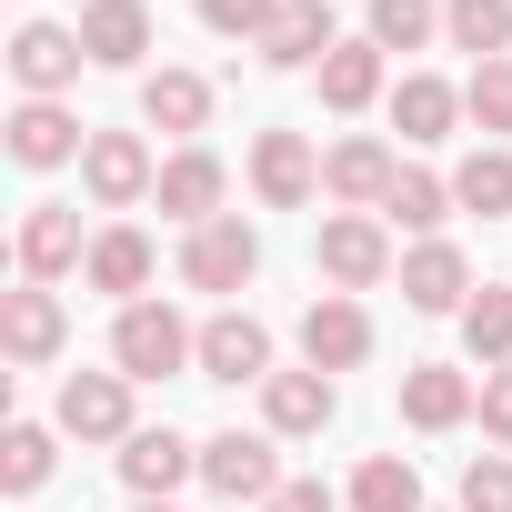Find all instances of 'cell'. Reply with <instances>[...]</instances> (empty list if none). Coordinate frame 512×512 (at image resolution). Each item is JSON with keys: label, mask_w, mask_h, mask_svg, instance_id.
<instances>
[{"label": "cell", "mask_w": 512, "mask_h": 512, "mask_svg": "<svg viewBox=\"0 0 512 512\" xmlns=\"http://www.w3.org/2000/svg\"><path fill=\"white\" fill-rule=\"evenodd\" d=\"M352 512H422V472H412V452H372V462L352 472Z\"/></svg>", "instance_id": "30"}, {"label": "cell", "mask_w": 512, "mask_h": 512, "mask_svg": "<svg viewBox=\"0 0 512 512\" xmlns=\"http://www.w3.org/2000/svg\"><path fill=\"white\" fill-rule=\"evenodd\" d=\"M462 352H472L482 372L512 362V292H502V282H482V292L462 302Z\"/></svg>", "instance_id": "29"}, {"label": "cell", "mask_w": 512, "mask_h": 512, "mask_svg": "<svg viewBox=\"0 0 512 512\" xmlns=\"http://www.w3.org/2000/svg\"><path fill=\"white\" fill-rule=\"evenodd\" d=\"M472 292H482V282H472V262H462V241H412V251H402V302H412V312H452V322H462Z\"/></svg>", "instance_id": "14"}, {"label": "cell", "mask_w": 512, "mask_h": 512, "mask_svg": "<svg viewBox=\"0 0 512 512\" xmlns=\"http://www.w3.org/2000/svg\"><path fill=\"white\" fill-rule=\"evenodd\" d=\"M472 412H482V432H492V442H512V362H502V372H482V402H472Z\"/></svg>", "instance_id": "36"}, {"label": "cell", "mask_w": 512, "mask_h": 512, "mask_svg": "<svg viewBox=\"0 0 512 512\" xmlns=\"http://www.w3.org/2000/svg\"><path fill=\"white\" fill-rule=\"evenodd\" d=\"M282 21V0H201V31H221V41H251L262 51V31Z\"/></svg>", "instance_id": "34"}, {"label": "cell", "mask_w": 512, "mask_h": 512, "mask_svg": "<svg viewBox=\"0 0 512 512\" xmlns=\"http://www.w3.org/2000/svg\"><path fill=\"white\" fill-rule=\"evenodd\" d=\"M61 342H71V312H61V292H51V282H21V292H0V352H11L21 372L61 362Z\"/></svg>", "instance_id": "7"}, {"label": "cell", "mask_w": 512, "mask_h": 512, "mask_svg": "<svg viewBox=\"0 0 512 512\" xmlns=\"http://www.w3.org/2000/svg\"><path fill=\"white\" fill-rule=\"evenodd\" d=\"M251 191H262V211H302L322 191V151L302 131H251Z\"/></svg>", "instance_id": "9"}, {"label": "cell", "mask_w": 512, "mask_h": 512, "mask_svg": "<svg viewBox=\"0 0 512 512\" xmlns=\"http://www.w3.org/2000/svg\"><path fill=\"white\" fill-rule=\"evenodd\" d=\"M141 121L191 151V131L211 121V81H201V71H141Z\"/></svg>", "instance_id": "24"}, {"label": "cell", "mask_w": 512, "mask_h": 512, "mask_svg": "<svg viewBox=\"0 0 512 512\" xmlns=\"http://www.w3.org/2000/svg\"><path fill=\"white\" fill-rule=\"evenodd\" d=\"M111 372L131 382H171V372H201V332L171 312V302H131L111 322Z\"/></svg>", "instance_id": "1"}, {"label": "cell", "mask_w": 512, "mask_h": 512, "mask_svg": "<svg viewBox=\"0 0 512 512\" xmlns=\"http://www.w3.org/2000/svg\"><path fill=\"white\" fill-rule=\"evenodd\" d=\"M462 121H472V131H492V141L512 131V61H482V71L462 81Z\"/></svg>", "instance_id": "33"}, {"label": "cell", "mask_w": 512, "mask_h": 512, "mask_svg": "<svg viewBox=\"0 0 512 512\" xmlns=\"http://www.w3.org/2000/svg\"><path fill=\"white\" fill-rule=\"evenodd\" d=\"M332 412H342V382H332V372H312V362L262 382V422H272V442H302V432H322Z\"/></svg>", "instance_id": "15"}, {"label": "cell", "mask_w": 512, "mask_h": 512, "mask_svg": "<svg viewBox=\"0 0 512 512\" xmlns=\"http://www.w3.org/2000/svg\"><path fill=\"white\" fill-rule=\"evenodd\" d=\"M11 251H21V282H61V272L91 262V241H81V211H71V201H31Z\"/></svg>", "instance_id": "11"}, {"label": "cell", "mask_w": 512, "mask_h": 512, "mask_svg": "<svg viewBox=\"0 0 512 512\" xmlns=\"http://www.w3.org/2000/svg\"><path fill=\"white\" fill-rule=\"evenodd\" d=\"M131 512H181V502H131Z\"/></svg>", "instance_id": "38"}, {"label": "cell", "mask_w": 512, "mask_h": 512, "mask_svg": "<svg viewBox=\"0 0 512 512\" xmlns=\"http://www.w3.org/2000/svg\"><path fill=\"white\" fill-rule=\"evenodd\" d=\"M51 462H61V452H51V432H41V422H11V432H0V492H41V482H51Z\"/></svg>", "instance_id": "32"}, {"label": "cell", "mask_w": 512, "mask_h": 512, "mask_svg": "<svg viewBox=\"0 0 512 512\" xmlns=\"http://www.w3.org/2000/svg\"><path fill=\"white\" fill-rule=\"evenodd\" d=\"M452 211L502 221V211H512V151H492V141H482V151H462V161H452Z\"/></svg>", "instance_id": "28"}, {"label": "cell", "mask_w": 512, "mask_h": 512, "mask_svg": "<svg viewBox=\"0 0 512 512\" xmlns=\"http://www.w3.org/2000/svg\"><path fill=\"white\" fill-rule=\"evenodd\" d=\"M362 41H382V51L442 41V0H372V11H362Z\"/></svg>", "instance_id": "31"}, {"label": "cell", "mask_w": 512, "mask_h": 512, "mask_svg": "<svg viewBox=\"0 0 512 512\" xmlns=\"http://www.w3.org/2000/svg\"><path fill=\"white\" fill-rule=\"evenodd\" d=\"M191 472H201V442H181L171 422H161V432H131V442H121V482H131V502H171V492H181Z\"/></svg>", "instance_id": "16"}, {"label": "cell", "mask_w": 512, "mask_h": 512, "mask_svg": "<svg viewBox=\"0 0 512 512\" xmlns=\"http://www.w3.org/2000/svg\"><path fill=\"white\" fill-rule=\"evenodd\" d=\"M201 482H211L221 502H272V492H282L272 432H211V442H201Z\"/></svg>", "instance_id": "6"}, {"label": "cell", "mask_w": 512, "mask_h": 512, "mask_svg": "<svg viewBox=\"0 0 512 512\" xmlns=\"http://www.w3.org/2000/svg\"><path fill=\"white\" fill-rule=\"evenodd\" d=\"M81 31H61V21H21V41H11V81H21V101H61L71 81H81Z\"/></svg>", "instance_id": "10"}, {"label": "cell", "mask_w": 512, "mask_h": 512, "mask_svg": "<svg viewBox=\"0 0 512 512\" xmlns=\"http://www.w3.org/2000/svg\"><path fill=\"white\" fill-rule=\"evenodd\" d=\"M81 191H91L101 211H131V201H151V191H161V161H151V141H141V131H91V151H81Z\"/></svg>", "instance_id": "5"}, {"label": "cell", "mask_w": 512, "mask_h": 512, "mask_svg": "<svg viewBox=\"0 0 512 512\" xmlns=\"http://www.w3.org/2000/svg\"><path fill=\"white\" fill-rule=\"evenodd\" d=\"M221 191H231V171L191 141V151H171V161H161V191H151V201H161L181 231H201V221H221Z\"/></svg>", "instance_id": "20"}, {"label": "cell", "mask_w": 512, "mask_h": 512, "mask_svg": "<svg viewBox=\"0 0 512 512\" xmlns=\"http://www.w3.org/2000/svg\"><path fill=\"white\" fill-rule=\"evenodd\" d=\"M81 151H91V131H81L61 101H21V111H11V161H21V171H61V161H81Z\"/></svg>", "instance_id": "23"}, {"label": "cell", "mask_w": 512, "mask_h": 512, "mask_svg": "<svg viewBox=\"0 0 512 512\" xmlns=\"http://www.w3.org/2000/svg\"><path fill=\"white\" fill-rule=\"evenodd\" d=\"M302 362H312V372H352V362H372V312H362L352 292H322V302L302 312Z\"/></svg>", "instance_id": "12"}, {"label": "cell", "mask_w": 512, "mask_h": 512, "mask_svg": "<svg viewBox=\"0 0 512 512\" xmlns=\"http://www.w3.org/2000/svg\"><path fill=\"white\" fill-rule=\"evenodd\" d=\"M312 81H322V111H372V101H392V51L382 41H342Z\"/></svg>", "instance_id": "22"}, {"label": "cell", "mask_w": 512, "mask_h": 512, "mask_svg": "<svg viewBox=\"0 0 512 512\" xmlns=\"http://www.w3.org/2000/svg\"><path fill=\"white\" fill-rule=\"evenodd\" d=\"M342 51V31H332V0H282V21L262 31V61L272 71H322Z\"/></svg>", "instance_id": "21"}, {"label": "cell", "mask_w": 512, "mask_h": 512, "mask_svg": "<svg viewBox=\"0 0 512 512\" xmlns=\"http://www.w3.org/2000/svg\"><path fill=\"white\" fill-rule=\"evenodd\" d=\"M392 181H402V151H392V141H372V131H352V141H332V151H322V191H332L342 211H382V201H392Z\"/></svg>", "instance_id": "8"}, {"label": "cell", "mask_w": 512, "mask_h": 512, "mask_svg": "<svg viewBox=\"0 0 512 512\" xmlns=\"http://www.w3.org/2000/svg\"><path fill=\"white\" fill-rule=\"evenodd\" d=\"M452 121H462V91L442 71H402L392 81V131L402 141H452Z\"/></svg>", "instance_id": "25"}, {"label": "cell", "mask_w": 512, "mask_h": 512, "mask_svg": "<svg viewBox=\"0 0 512 512\" xmlns=\"http://www.w3.org/2000/svg\"><path fill=\"white\" fill-rule=\"evenodd\" d=\"M262 512H342V502H332V482H282Z\"/></svg>", "instance_id": "37"}, {"label": "cell", "mask_w": 512, "mask_h": 512, "mask_svg": "<svg viewBox=\"0 0 512 512\" xmlns=\"http://www.w3.org/2000/svg\"><path fill=\"white\" fill-rule=\"evenodd\" d=\"M251 272H262V231H251L241 211L181 231V282H191V292H241Z\"/></svg>", "instance_id": "3"}, {"label": "cell", "mask_w": 512, "mask_h": 512, "mask_svg": "<svg viewBox=\"0 0 512 512\" xmlns=\"http://www.w3.org/2000/svg\"><path fill=\"white\" fill-rule=\"evenodd\" d=\"M81 282H91V292H111L121 312H131V302H151V231H131V221L91 231V262H81Z\"/></svg>", "instance_id": "18"}, {"label": "cell", "mask_w": 512, "mask_h": 512, "mask_svg": "<svg viewBox=\"0 0 512 512\" xmlns=\"http://www.w3.org/2000/svg\"><path fill=\"white\" fill-rule=\"evenodd\" d=\"M201 382H272V332L251 312H211L201 322Z\"/></svg>", "instance_id": "19"}, {"label": "cell", "mask_w": 512, "mask_h": 512, "mask_svg": "<svg viewBox=\"0 0 512 512\" xmlns=\"http://www.w3.org/2000/svg\"><path fill=\"white\" fill-rule=\"evenodd\" d=\"M131 372H71L61 382V402H51V432H71V442H131L141 422H131Z\"/></svg>", "instance_id": "4"}, {"label": "cell", "mask_w": 512, "mask_h": 512, "mask_svg": "<svg viewBox=\"0 0 512 512\" xmlns=\"http://www.w3.org/2000/svg\"><path fill=\"white\" fill-rule=\"evenodd\" d=\"M312 262H322V282H332V292H352V302H362V292H382V282L402 272V262H392V221H382V211H332V221H322V241H312Z\"/></svg>", "instance_id": "2"}, {"label": "cell", "mask_w": 512, "mask_h": 512, "mask_svg": "<svg viewBox=\"0 0 512 512\" xmlns=\"http://www.w3.org/2000/svg\"><path fill=\"white\" fill-rule=\"evenodd\" d=\"M81 51H91V71H141L151 0H81Z\"/></svg>", "instance_id": "17"}, {"label": "cell", "mask_w": 512, "mask_h": 512, "mask_svg": "<svg viewBox=\"0 0 512 512\" xmlns=\"http://www.w3.org/2000/svg\"><path fill=\"white\" fill-rule=\"evenodd\" d=\"M472 402H482V382H472L462 362H412V372H402V422H412V432H462Z\"/></svg>", "instance_id": "13"}, {"label": "cell", "mask_w": 512, "mask_h": 512, "mask_svg": "<svg viewBox=\"0 0 512 512\" xmlns=\"http://www.w3.org/2000/svg\"><path fill=\"white\" fill-rule=\"evenodd\" d=\"M462 512H512V452H472L462 462Z\"/></svg>", "instance_id": "35"}, {"label": "cell", "mask_w": 512, "mask_h": 512, "mask_svg": "<svg viewBox=\"0 0 512 512\" xmlns=\"http://www.w3.org/2000/svg\"><path fill=\"white\" fill-rule=\"evenodd\" d=\"M382 221H392V231H412V241H442V221H452V171H412V161H402V181H392Z\"/></svg>", "instance_id": "26"}, {"label": "cell", "mask_w": 512, "mask_h": 512, "mask_svg": "<svg viewBox=\"0 0 512 512\" xmlns=\"http://www.w3.org/2000/svg\"><path fill=\"white\" fill-rule=\"evenodd\" d=\"M442 41L482 61H512V0H442Z\"/></svg>", "instance_id": "27"}]
</instances>
